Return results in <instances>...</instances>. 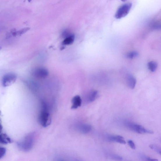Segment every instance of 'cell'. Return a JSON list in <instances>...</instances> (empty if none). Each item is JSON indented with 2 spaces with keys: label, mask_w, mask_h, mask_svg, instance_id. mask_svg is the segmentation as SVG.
<instances>
[{
  "label": "cell",
  "mask_w": 161,
  "mask_h": 161,
  "mask_svg": "<svg viewBox=\"0 0 161 161\" xmlns=\"http://www.w3.org/2000/svg\"><path fill=\"white\" fill-rule=\"evenodd\" d=\"M107 139L111 142H116L123 144H126L123 137L119 135H109L107 136Z\"/></svg>",
  "instance_id": "9"
},
{
  "label": "cell",
  "mask_w": 161,
  "mask_h": 161,
  "mask_svg": "<svg viewBox=\"0 0 161 161\" xmlns=\"http://www.w3.org/2000/svg\"><path fill=\"white\" fill-rule=\"evenodd\" d=\"M110 156L111 159L116 160L120 161L123 160V158L121 157L116 155H111Z\"/></svg>",
  "instance_id": "20"
},
{
  "label": "cell",
  "mask_w": 161,
  "mask_h": 161,
  "mask_svg": "<svg viewBox=\"0 0 161 161\" xmlns=\"http://www.w3.org/2000/svg\"><path fill=\"white\" fill-rule=\"evenodd\" d=\"M77 129L78 131L84 134H87L91 130V125L87 124H78Z\"/></svg>",
  "instance_id": "8"
},
{
  "label": "cell",
  "mask_w": 161,
  "mask_h": 161,
  "mask_svg": "<svg viewBox=\"0 0 161 161\" xmlns=\"http://www.w3.org/2000/svg\"><path fill=\"white\" fill-rule=\"evenodd\" d=\"M149 147L161 155V147L157 145L152 144L149 145Z\"/></svg>",
  "instance_id": "15"
},
{
  "label": "cell",
  "mask_w": 161,
  "mask_h": 161,
  "mask_svg": "<svg viewBox=\"0 0 161 161\" xmlns=\"http://www.w3.org/2000/svg\"><path fill=\"white\" fill-rule=\"evenodd\" d=\"M72 109H75L80 107L82 104V100L81 97L77 95L72 98Z\"/></svg>",
  "instance_id": "10"
},
{
  "label": "cell",
  "mask_w": 161,
  "mask_h": 161,
  "mask_svg": "<svg viewBox=\"0 0 161 161\" xmlns=\"http://www.w3.org/2000/svg\"><path fill=\"white\" fill-rule=\"evenodd\" d=\"M34 141V135L31 133L17 143L18 148L21 151L27 152L31 150L33 147Z\"/></svg>",
  "instance_id": "1"
},
{
  "label": "cell",
  "mask_w": 161,
  "mask_h": 161,
  "mask_svg": "<svg viewBox=\"0 0 161 161\" xmlns=\"http://www.w3.org/2000/svg\"><path fill=\"white\" fill-rule=\"evenodd\" d=\"M30 29L29 27L22 29V30L19 31L18 32H14L13 35L14 36H18V35H21L25 33L27 31Z\"/></svg>",
  "instance_id": "17"
},
{
  "label": "cell",
  "mask_w": 161,
  "mask_h": 161,
  "mask_svg": "<svg viewBox=\"0 0 161 161\" xmlns=\"http://www.w3.org/2000/svg\"><path fill=\"white\" fill-rule=\"evenodd\" d=\"M39 121L43 127H48L52 123V118L47 110L42 109L39 117Z\"/></svg>",
  "instance_id": "3"
},
{
  "label": "cell",
  "mask_w": 161,
  "mask_h": 161,
  "mask_svg": "<svg viewBox=\"0 0 161 161\" xmlns=\"http://www.w3.org/2000/svg\"><path fill=\"white\" fill-rule=\"evenodd\" d=\"M65 161L61 160V161Z\"/></svg>",
  "instance_id": "23"
},
{
  "label": "cell",
  "mask_w": 161,
  "mask_h": 161,
  "mask_svg": "<svg viewBox=\"0 0 161 161\" xmlns=\"http://www.w3.org/2000/svg\"><path fill=\"white\" fill-rule=\"evenodd\" d=\"M6 149L4 147H1L0 148V158L1 159L3 158L6 154Z\"/></svg>",
  "instance_id": "19"
},
{
  "label": "cell",
  "mask_w": 161,
  "mask_h": 161,
  "mask_svg": "<svg viewBox=\"0 0 161 161\" xmlns=\"http://www.w3.org/2000/svg\"><path fill=\"white\" fill-rule=\"evenodd\" d=\"M139 55L138 52L136 51H132L128 53L127 55V57L129 59H132L137 57Z\"/></svg>",
  "instance_id": "16"
},
{
  "label": "cell",
  "mask_w": 161,
  "mask_h": 161,
  "mask_svg": "<svg viewBox=\"0 0 161 161\" xmlns=\"http://www.w3.org/2000/svg\"><path fill=\"white\" fill-rule=\"evenodd\" d=\"M132 6L131 3H125L122 5L117 10L115 14V18L120 19L126 16L131 9Z\"/></svg>",
  "instance_id": "4"
},
{
  "label": "cell",
  "mask_w": 161,
  "mask_h": 161,
  "mask_svg": "<svg viewBox=\"0 0 161 161\" xmlns=\"http://www.w3.org/2000/svg\"><path fill=\"white\" fill-rule=\"evenodd\" d=\"M141 158L143 161H158V160L153 159L150 157L144 155H141Z\"/></svg>",
  "instance_id": "18"
},
{
  "label": "cell",
  "mask_w": 161,
  "mask_h": 161,
  "mask_svg": "<svg viewBox=\"0 0 161 161\" xmlns=\"http://www.w3.org/2000/svg\"><path fill=\"white\" fill-rule=\"evenodd\" d=\"M75 36L73 34H70L68 37H67L62 42V44L64 45H70L72 44L74 42Z\"/></svg>",
  "instance_id": "13"
},
{
  "label": "cell",
  "mask_w": 161,
  "mask_h": 161,
  "mask_svg": "<svg viewBox=\"0 0 161 161\" xmlns=\"http://www.w3.org/2000/svg\"><path fill=\"white\" fill-rule=\"evenodd\" d=\"M160 142H161V140H160Z\"/></svg>",
  "instance_id": "24"
},
{
  "label": "cell",
  "mask_w": 161,
  "mask_h": 161,
  "mask_svg": "<svg viewBox=\"0 0 161 161\" xmlns=\"http://www.w3.org/2000/svg\"><path fill=\"white\" fill-rule=\"evenodd\" d=\"M17 76L14 73H8L3 76L2 79V84L5 87H8L13 84L16 81Z\"/></svg>",
  "instance_id": "5"
},
{
  "label": "cell",
  "mask_w": 161,
  "mask_h": 161,
  "mask_svg": "<svg viewBox=\"0 0 161 161\" xmlns=\"http://www.w3.org/2000/svg\"><path fill=\"white\" fill-rule=\"evenodd\" d=\"M49 74L48 70L43 67L36 68L33 72V75L34 77L41 79L46 78L48 76Z\"/></svg>",
  "instance_id": "6"
},
{
  "label": "cell",
  "mask_w": 161,
  "mask_h": 161,
  "mask_svg": "<svg viewBox=\"0 0 161 161\" xmlns=\"http://www.w3.org/2000/svg\"><path fill=\"white\" fill-rule=\"evenodd\" d=\"M124 124L125 126L130 130L139 134H141L146 133L152 134L154 133V132L152 131L145 128L142 125L128 120H125L124 121Z\"/></svg>",
  "instance_id": "2"
},
{
  "label": "cell",
  "mask_w": 161,
  "mask_h": 161,
  "mask_svg": "<svg viewBox=\"0 0 161 161\" xmlns=\"http://www.w3.org/2000/svg\"><path fill=\"white\" fill-rule=\"evenodd\" d=\"M98 95V92L96 90L90 92L87 96V101L89 103L92 102L97 99Z\"/></svg>",
  "instance_id": "12"
},
{
  "label": "cell",
  "mask_w": 161,
  "mask_h": 161,
  "mask_svg": "<svg viewBox=\"0 0 161 161\" xmlns=\"http://www.w3.org/2000/svg\"><path fill=\"white\" fill-rule=\"evenodd\" d=\"M125 79L127 84L129 88L132 89L135 88L136 84V80L131 74H127Z\"/></svg>",
  "instance_id": "7"
},
{
  "label": "cell",
  "mask_w": 161,
  "mask_h": 161,
  "mask_svg": "<svg viewBox=\"0 0 161 161\" xmlns=\"http://www.w3.org/2000/svg\"><path fill=\"white\" fill-rule=\"evenodd\" d=\"M153 28L156 29H161V23H155L153 25Z\"/></svg>",
  "instance_id": "22"
},
{
  "label": "cell",
  "mask_w": 161,
  "mask_h": 161,
  "mask_svg": "<svg viewBox=\"0 0 161 161\" xmlns=\"http://www.w3.org/2000/svg\"><path fill=\"white\" fill-rule=\"evenodd\" d=\"M148 69L152 72H155L158 67V64L154 61H151L148 64Z\"/></svg>",
  "instance_id": "14"
},
{
  "label": "cell",
  "mask_w": 161,
  "mask_h": 161,
  "mask_svg": "<svg viewBox=\"0 0 161 161\" xmlns=\"http://www.w3.org/2000/svg\"><path fill=\"white\" fill-rule=\"evenodd\" d=\"M128 144L130 147L133 150H135L136 148L135 144L133 141L131 140H129L128 142Z\"/></svg>",
  "instance_id": "21"
},
{
  "label": "cell",
  "mask_w": 161,
  "mask_h": 161,
  "mask_svg": "<svg viewBox=\"0 0 161 161\" xmlns=\"http://www.w3.org/2000/svg\"><path fill=\"white\" fill-rule=\"evenodd\" d=\"M13 141L5 133H1L0 136V143L3 144H7L12 142Z\"/></svg>",
  "instance_id": "11"
}]
</instances>
